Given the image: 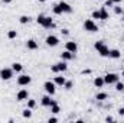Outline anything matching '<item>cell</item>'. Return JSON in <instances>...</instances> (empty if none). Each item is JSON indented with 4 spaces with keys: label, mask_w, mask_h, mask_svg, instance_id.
Wrapping results in <instances>:
<instances>
[{
    "label": "cell",
    "mask_w": 124,
    "mask_h": 123,
    "mask_svg": "<svg viewBox=\"0 0 124 123\" xmlns=\"http://www.w3.org/2000/svg\"><path fill=\"white\" fill-rule=\"evenodd\" d=\"M94 48L98 51V54H100L101 57H108V55H110V48L104 44V41H97V42L94 44Z\"/></svg>",
    "instance_id": "obj_1"
},
{
    "label": "cell",
    "mask_w": 124,
    "mask_h": 123,
    "mask_svg": "<svg viewBox=\"0 0 124 123\" xmlns=\"http://www.w3.org/2000/svg\"><path fill=\"white\" fill-rule=\"evenodd\" d=\"M118 80H120V77H118V74H116V72H108V74L104 75L105 84H116Z\"/></svg>",
    "instance_id": "obj_2"
},
{
    "label": "cell",
    "mask_w": 124,
    "mask_h": 123,
    "mask_svg": "<svg viewBox=\"0 0 124 123\" xmlns=\"http://www.w3.org/2000/svg\"><path fill=\"white\" fill-rule=\"evenodd\" d=\"M43 88H45V91L48 93L49 96H54V94L56 93V84H55L54 81H45Z\"/></svg>",
    "instance_id": "obj_3"
},
{
    "label": "cell",
    "mask_w": 124,
    "mask_h": 123,
    "mask_svg": "<svg viewBox=\"0 0 124 123\" xmlns=\"http://www.w3.org/2000/svg\"><path fill=\"white\" fill-rule=\"evenodd\" d=\"M13 70L12 68H1L0 70V78L1 80H4V81H7V80H10L12 77H13Z\"/></svg>",
    "instance_id": "obj_4"
},
{
    "label": "cell",
    "mask_w": 124,
    "mask_h": 123,
    "mask_svg": "<svg viewBox=\"0 0 124 123\" xmlns=\"http://www.w3.org/2000/svg\"><path fill=\"white\" fill-rule=\"evenodd\" d=\"M32 81V77L31 75H28V74H22V75H19L17 77V84L19 86H22V87H25V86H29Z\"/></svg>",
    "instance_id": "obj_5"
},
{
    "label": "cell",
    "mask_w": 124,
    "mask_h": 123,
    "mask_svg": "<svg viewBox=\"0 0 124 123\" xmlns=\"http://www.w3.org/2000/svg\"><path fill=\"white\" fill-rule=\"evenodd\" d=\"M84 29H85L87 32H97L98 31V26L94 23L93 19H88V20L84 22Z\"/></svg>",
    "instance_id": "obj_6"
},
{
    "label": "cell",
    "mask_w": 124,
    "mask_h": 123,
    "mask_svg": "<svg viewBox=\"0 0 124 123\" xmlns=\"http://www.w3.org/2000/svg\"><path fill=\"white\" fill-rule=\"evenodd\" d=\"M45 42H46L48 46H56V45L59 44V38L55 36V35H49V36L45 39Z\"/></svg>",
    "instance_id": "obj_7"
},
{
    "label": "cell",
    "mask_w": 124,
    "mask_h": 123,
    "mask_svg": "<svg viewBox=\"0 0 124 123\" xmlns=\"http://www.w3.org/2000/svg\"><path fill=\"white\" fill-rule=\"evenodd\" d=\"M29 98V91L26 90V88H22L20 91L16 94V100L17 101H25V100H28Z\"/></svg>",
    "instance_id": "obj_8"
},
{
    "label": "cell",
    "mask_w": 124,
    "mask_h": 123,
    "mask_svg": "<svg viewBox=\"0 0 124 123\" xmlns=\"http://www.w3.org/2000/svg\"><path fill=\"white\" fill-rule=\"evenodd\" d=\"M65 48H66V51H69V52H72V54H77V51H78V45H77V42H74V41L66 42V44H65Z\"/></svg>",
    "instance_id": "obj_9"
},
{
    "label": "cell",
    "mask_w": 124,
    "mask_h": 123,
    "mask_svg": "<svg viewBox=\"0 0 124 123\" xmlns=\"http://www.w3.org/2000/svg\"><path fill=\"white\" fill-rule=\"evenodd\" d=\"M40 26H43L45 29H51V28H54L55 25H54V20H52V18H49V16H45L43 18V22H42V25Z\"/></svg>",
    "instance_id": "obj_10"
},
{
    "label": "cell",
    "mask_w": 124,
    "mask_h": 123,
    "mask_svg": "<svg viewBox=\"0 0 124 123\" xmlns=\"http://www.w3.org/2000/svg\"><path fill=\"white\" fill-rule=\"evenodd\" d=\"M58 4L61 6L62 13H72V7H71V4H68L66 1H59Z\"/></svg>",
    "instance_id": "obj_11"
},
{
    "label": "cell",
    "mask_w": 124,
    "mask_h": 123,
    "mask_svg": "<svg viewBox=\"0 0 124 123\" xmlns=\"http://www.w3.org/2000/svg\"><path fill=\"white\" fill-rule=\"evenodd\" d=\"M40 103H42V106H45V107H51V106H52V103H54V100H52V98H51V96L48 94V96H43V97H42Z\"/></svg>",
    "instance_id": "obj_12"
},
{
    "label": "cell",
    "mask_w": 124,
    "mask_h": 123,
    "mask_svg": "<svg viewBox=\"0 0 124 123\" xmlns=\"http://www.w3.org/2000/svg\"><path fill=\"white\" fill-rule=\"evenodd\" d=\"M74 57H75V54H72V52H69V51H66V49L61 54L62 61H71V60H74Z\"/></svg>",
    "instance_id": "obj_13"
},
{
    "label": "cell",
    "mask_w": 124,
    "mask_h": 123,
    "mask_svg": "<svg viewBox=\"0 0 124 123\" xmlns=\"http://www.w3.org/2000/svg\"><path fill=\"white\" fill-rule=\"evenodd\" d=\"M26 48L31 49V51L38 49V42H36L35 39H28V41H26Z\"/></svg>",
    "instance_id": "obj_14"
},
{
    "label": "cell",
    "mask_w": 124,
    "mask_h": 123,
    "mask_svg": "<svg viewBox=\"0 0 124 123\" xmlns=\"http://www.w3.org/2000/svg\"><path fill=\"white\" fill-rule=\"evenodd\" d=\"M104 84H105L104 77H95V78H94V86H95L97 88H101Z\"/></svg>",
    "instance_id": "obj_15"
},
{
    "label": "cell",
    "mask_w": 124,
    "mask_h": 123,
    "mask_svg": "<svg viewBox=\"0 0 124 123\" xmlns=\"http://www.w3.org/2000/svg\"><path fill=\"white\" fill-rule=\"evenodd\" d=\"M110 58H113V60H118L120 57H121V52L118 51V49H110V55H108Z\"/></svg>",
    "instance_id": "obj_16"
},
{
    "label": "cell",
    "mask_w": 124,
    "mask_h": 123,
    "mask_svg": "<svg viewBox=\"0 0 124 123\" xmlns=\"http://www.w3.org/2000/svg\"><path fill=\"white\" fill-rule=\"evenodd\" d=\"M61 112V107H59V104L56 103V101H54L52 103V106H51V113H54V114H58Z\"/></svg>",
    "instance_id": "obj_17"
},
{
    "label": "cell",
    "mask_w": 124,
    "mask_h": 123,
    "mask_svg": "<svg viewBox=\"0 0 124 123\" xmlns=\"http://www.w3.org/2000/svg\"><path fill=\"white\" fill-rule=\"evenodd\" d=\"M12 70H13L15 72H20V71L23 70V65H22L20 62H13V64H12Z\"/></svg>",
    "instance_id": "obj_18"
},
{
    "label": "cell",
    "mask_w": 124,
    "mask_h": 123,
    "mask_svg": "<svg viewBox=\"0 0 124 123\" xmlns=\"http://www.w3.org/2000/svg\"><path fill=\"white\" fill-rule=\"evenodd\" d=\"M65 81H66L65 77H61V75H59V77H55V80H54V83H55L56 86H59V87H63Z\"/></svg>",
    "instance_id": "obj_19"
},
{
    "label": "cell",
    "mask_w": 124,
    "mask_h": 123,
    "mask_svg": "<svg viewBox=\"0 0 124 123\" xmlns=\"http://www.w3.org/2000/svg\"><path fill=\"white\" fill-rule=\"evenodd\" d=\"M56 67H58V71H59V72H63V71H66V70H68V65H66V62H65V61L58 62V64H56Z\"/></svg>",
    "instance_id": "obj_20"
},
{
    "label": "cell",
    "mask_w": 124,
    "mask_h": 123,
    "mask_svg": "<svg viewBox=\"0 0 124 123\" xmlns=\"http://www.w3.org/2000/svg\"><path fill=\"white\" fill-rule=\"evenodd\" d=\"M100 12H101V20H107L108 19V10H107V7H101Z\"/></svg>",
    "instance_id": "obj_21"
},
{
    "label": "cell",
    "mask_w": 124,
    "mask_h": 123,
    "mask_svg": "<svg viewBox=\"0 0 124 123\" xmlns=\"http://www.w3.org/2000/svg\"><path fill=\"white\" fill-rule=\"evenodd\" d=\"M107 98H108V94L107 93H98L95 96V100H98V101H102V100H107Z\"/></svg>",
    "instance_id": "obj_22"
},
{
    "label": "cell",
    "mask_w": 124,
    "mask_h": 123,
    "mask_svg": "<svg viewBox=\"0 0 124 123\" xmlns=\"http://www.w3.org/2000/svg\"><path fill=\"white\" fill-rule=\"evenodd\" d=\"M31 110H32V109H29V107H28V109H25V110L22 112V116H23L25 119H31V117H32V112H31Z\"/></svg>",
    "instance_id": "obj_23"
},
{
    "label": "cell",
    "mask_w": 124,
    "mask_h": 123,
    "mask_svg": "<svg viewBox=\"0 0 124 123\" xmlns=\"http://www.w3.org/2000/svg\"><path fill=\"white\" fill-rule=\"evenodd\" d=\"M19 22H20L22 25H26V23H29V22H31V18H29V16H26V15H23V16H20V18H19Z\"/></svg>",
    "instance_id": "obj_24"
},
{
    "label": "cell",
    "mask_w": 124,
    "mask_h": 123,
    "mask_svg": "<svg viewBox=\"0 0 124 123\" xmlns=\"http://www.w3.org/2000/svg\"><path fill=\"white\" fill-rule=\"evenodd\" d=\"M16 36H17V32H16V31H13V29H12V31L7 32V38H9V39H15Z\"/></svg>",
    "instance_id": "obj_25"
},
{
    "label": "cell",
    "mask_w": 124,
    "mask_h": 123,
    "mask_svg": "<svg viewBox=\"0 0 124 123\" xmlns=\"http://www.w3.org/2000/svg\"><path fill=\"white\" fill-rule=\"evenodd\" d=\"M116 90H117V91H124V83L117 81V83H116Z\"/></svg>",
    "instance_id": "obj_26"
},
{
    "label": "cell",
    "mask_w": 124,
    "mask_h": 123,
    "mask_svg": "<svg viewBox=\"0 0 124 123\" xmlns=\"http://www.w3.org/2000/svg\"><path fill=\"white\" fill-rule=\"evenodd\" d=\"M28 107L29 109H35L36 107V101L33 98H28Z\"/></svg>",
    "instance_id": "obj_27"
},
{
    "label": "cell",
    "mask_w": 124,
    "mask_h": 123,
    "mask_svg": "<svg viewBox=\"0 0 124 123\" xmlns=\"http://www.w3.org/2000/svg\"><path fill=\"white\" fill-rule=\"evenodd\" d=\"M54 13H55V15H62V9H61L59 4H55V6H54Z\"/></svg>",
    "instance_id": "obj_28"
},
{
    "label": "cell",
    "mask_w": 124,
    "mask_h": 123,
    "mask_svg": "<svg viewBox=\"0 0 124 123\" xmlns=\"http://www.w3.org/2000/svg\"><path fill=\"white\" fill-rule=\"evenodd\" d=\"M74 87V83L72 81H65V84H63V88L65 90H71Z\"/></svg>",
    "instance_id": "obj_29"
},
{
    "label": "cell",
    "mask_w": 124,
    "mask_h": 123,
    "mask_svg": "<svg viewBox=\"0 0 124 123\" xmlns=\"http://www.w3.org/2000/svg\"><path fill=\"white\" fill-rule=\"evenodd\" d=\"M93 19H100L101 20V12L100 10H94L93 12Z\"/></svg>",
    "instance_id": "obj_30"
},
{
    "label": "cell",
    "mask_w": 124,
    "mask_h": 123,
    "mask_svg": "<svg viewBox=\"0 0 124 123\" xmlns=\"http://www.w3.org/2000/svg\"><path fill=\"white\" fill-rule=\"evenodd\" d=\"M123 9H121V7H120V6H116V7H114V13H116V15H123Z\"/></svg>",
    "instance_id": "obj_31"
},
{
    "label": "cell",
    "mask_w": 124,
    "mask_h": 123,
    "mask_svg": "<svg viewBox=\"0 0 124 123\" xmlns=\"http://www.w3.org/2000/svg\"><path fill=\"white\" fill-rule=\"evenodd\" d=\"M43 18H45V15H39V16L36 18V22H38V25H42V22H43Z\"/></svg>",
    "instance_id": "obj_32"
},
{
    "label": "cell",
    "mask_w": 124,
    "mask_h": 123,
    "mask_svg": "<svg viewBox=\"0 0 124 123\" xmlns=\"http://www.w3.org/2000/svg\"><path fill=\"white\" fill-rule=\"evenodd\" d=\"M111 6H114V1L113 0H107L105 1V7H111Z\"/></svg>",
    "instance_id": "obj_33"
},
{
    "label": "cell",
    "mask_w": 124,
    "mask_h": 123,
    "mask_svg": "<svg viewBox=\"0 0 124 123\" xmlns=\"http://www.w3.org/2000/svg\"><path fill=\"white\" fill-rule=\"evenodd\" d=\"M51 71H52V72H55V74H56V72H59V71H58V67H56V64L51 67Z\"/></svg>",
    "instance_id": "obj_34"
},
{
    "label": "cell",
    "mask_w": 124,
    "mask_h": 123,
    "mask_svg": "<svg viewBox=\"0 0 124 123\" xmlns=\"http://www.w3.org/2000/svg\"><path fill=\"white\" fill-rule=\"evenodd\" d=\"M48 122H49V123H56V122H58V119H56V117H49V120H48Z\"/></svg>",
    "instance_id": "obj_35"
},
{
    "label": "cell",
    "mask_w": 124,
    "mask_h": 123,
    "mask_svg": "<svg viewBox=\"0 0 124 123\" xmlns=\"http://www.w3.org/2000/svg\"><path fill=\"white\" fill-rule=\"evenodd\" d=\"M61 33H62V35H65V36H66V35H69V29H62V31H61Z\"/></svg>",
    "instance_id": "obj_36"
},
{
    "label": "cell",
    "mask_w": 124,
    "mask_h": 123,
    "mask_svg": "<svg viewBox=\"0 0 124 123\" xmlns=\"http://www.w3.org/2000/svg\"><path fill=\"white\" fill-rule=\"evenodd\" d=\"M118 114H120V116H124V107H120V109H118Z\"/></svg>",
    "instance_id": "obj_37"
},
{
    "label": "cell",
    "mask_w": 124,
    "mask_h": 123,
    "mask_svg": "<svg viewBox=\"0 0 124 123\" xmlns=\"http://www.w3.org/2000/svg\"><path fill=\"white\" fill-rule=\"evenodd\" d=\"M105 122H114V119H113L111 116H107V117H105Z\"/></svg>",
    "instance_id": "obj_38"
},
{
    "label": "cell",
    "mask_w": 124,
    "mask_h": 123,
    "mask_svg": "<svg viewBox=\"0 0 124 123\" xmlns=\"http://www.w3.org/2000/svg\"><path fill=\"white\" fill-rule=\"evenodd\" d=\"M91 72V70H85V71H82V74H90Z\"/></svg>",
    "instance_id": "obj_39"
},
{
    "label": "cell",
    "mask_w": 124,
    "mask_h": 123,
    "mask_svg": "<svg viewBox=\"0 0 124 123\" xmlns=\"http://www.w3.org/2000/svg\"><path fill=\"white\" fill-rule=\"evenodd\" d=\"M113 1H114V4H118V3H121L123 0H113Z\"/></svg>",
    "instance_id": "obj_40"
},
{
    "label": "cell",
    "mask_w": 124,
    "mask_h": 123,
    "mask_svg": "<svg viewBox=\"0 0 124 123\" xmlns=\"http://www.w3.org/2000/svg\"><path fill=\"white\" fill-rule=\"evenodd\" d=\"M3 3H12V0H3Z\"/></svg>",
    "instance_id": "obj_41"
},
{
    "label": "cell",
    "mask_w": 124,
    "mask_h": 123,
    "mask_svg": "<svg viewBox=\"0 0 124 123\" xmlns=\"http://www.w3.org/2000/svg\"><path fill=\"white\" fill-rule=\"evenodd\" d=\"M38 1H40V3H45V1H46V0H38Z\"/></svg>",
    "instance_id": "obj_42"
},
{
    "label": "cell",
    "mask_w": 124,
    "mask_h": 123,
    "mask_svg": "<svg viewBox=\"0 0 124 123\" xmlns=\"http://www.w3.org/2000/svg\"><path fill=\"white\" fill-rule=\"evenodd\" d=\"M123 77H124V70H123Z\"/></svg>",
    "instance_id": "obj_43"
},
{
    "label": "cell",
    "mask_w": 124,
    "mask_h": 123,
    "mask_svg": "<svg viewBox=\"0 0 124 123\" xmlns=\"http://www.w3.org/2000/svg\"><path fill=\"white\" fill-rule=\"evenodd\" d=\"M123 15H124V12H123Z\"/></svg>",
    "instance_id": "obj_44"
}]
</instances>
